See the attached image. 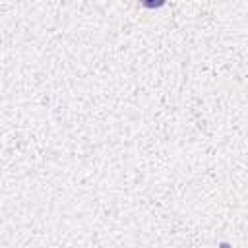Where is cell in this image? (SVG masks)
<instances>
[{
	"label": "cell",
	"mask_w": 248,
	"mask_h": 248,
	"mask_svg": "<svg viewBox=\"0 0 248 248\" xmlns=\"http://www.w3.org/2000/svg\"><path fill=\"white\" fill-rule=\"evenodd\" d=\"M219 248H232V246H231L229 242H221V244H219Z\"/></svg>",
	"instance_id": "obj_1"
}]
</instances>
